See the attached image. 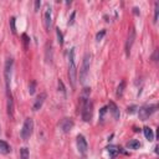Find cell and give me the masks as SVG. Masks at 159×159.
I'll return each instance as SVG.
<instances>
[{
	"mask_svg": "<svg viewBox=\"0 0 159 159\" xmlns=\"http://www.w3.org/2000/svg\"><path fill=\"white\" fill-rule=\"evenodd\" d=\"M46 61L51 64L52 62V46L47 45V49H46Z\"/></svg>",
	"mask_w": 159,
	"mask_h": 159,
	"instance_id": "cell-19",
	"label": "cell"
},
{
	"mask_svg": "<svg viewBox=\"0 0 159 159\" xmlns=\"http://www.w3.org/2000/svg\"><path fill=\"white\" fill-rule=\"evenodd\" d=\"M157 111V106L156 104H150V106H143L139 108V111H138V114H139V118L142 121H145L148 119L150 116H152L154 112Z\"/></svg>",
	"mask_w": 159,
	"mask_h": 159,
	"instance_id": "cell-6",
	"label": "cell"
},
{
	"mask_svg": "<svg viewBox=\"0 0 159 159\" xmlns=\"http://www.w3.org/2000/svg\"><path fill=\"white\" fill-rule=\"evenodd\" d=\"M9 152H10V145L5 140H0V153L8 154Z\"/></svg>",
	"mask_w": 159,
	"mask_h": 159,
	"instance_id": "cell-14",
	"label": "cell"
},
{
	"mask_svg": "<svg viewBox=\"0 0 159 159\" xmlns=\"http://www.w3.org/2000/svg\"><path fill=\"white\" fill-rule=\"evenodd\" d=\"M77 148H78V152L81 153L83 157L87 154V150H88V144H87L86 138L83 137L82 134H78L77 136Z\"/></svg>",
	"mask_w": 159,
	"mask_h": 159,
	"instance_id": "cell-7",
	"label": "cell"
},
{
	"mask_svg": "<svg viewBox=\"0 0 159 159\" xmlns=\"http://www.w3.org/2000/svg\"><path fill=\"white\" fill-rule=\"evenodd\" d=\"M133 10H134V14H136V15H138V14H139V11H138V9H137V8H134V9H133Z\"/></svg>",
	"mask_w": 159,
	"mask_h": 159,
	"instance_id": "cell-31",
	"label": "cell"
},
{
	"mask_svg": "<svg viewBox=\"0 0 159 159\" xmlns=\"http://www.w3.org/2000/svg\"><path fill=\"white\" fill-rule=\"evenodd\" d=\"M35 91H36V81H31L30 85H29V93L34 95Z\"/></svg>",
	"mask_w": 159,
	"mask_h": 159,
	"instance_id": "cell-21",
	"label": "cell"
},
{
	"mask_svg": "<svg viewBox=\"0 0 159 159\" xmlns=\"http://www.w3.org/2000/svg\"><path fill=\"white\" fill-rule=\"evenodd\" d=\"M106 149H107V152L110 153V156H111V157H116L117 154L119 153V148L117 147V145H108V147H107Z\"/></svg>",
	"mask_w": 159,
	"mask_h": 159,
	"instance_id": "cell-15",
	"label": "cell"
},
{
	"mask_svg": "<svg viewBox=\"0 0 159 159\" xmlns=\"http://www.w3.org/2000/svg\"><path fill=\"white\" fill-rule=\"evenodd\" d=\"M75 15H76V12H72V15H71V18H70V20H69V25H72L73 24V19H75Z\"/></svg>",
	"mask_w": 159,
	"mask_h": 159,
	"instance_id": "cell-29",
	"label": "cell"
},
{
	"mask_svg": "<svg viewBox=\"0 0 159 159\" xmlns=\"http://www.w3.org/2000/svg\"><path fill=\"white\" fill-rule=\"evenodd\" d=\"M58 90H60L62 93L66 95V90H65V85H64V82H62V80L58 78Z\"/></svg>",
	"mask_w": 159,
	"mask_h": 159,
	"instance_id": "cell-24",
	"label": "cell"
},
{
	"mask_svg": "<svg viewBox=\"0 0 159 159\" xmlns=\"http://www.w3.org/2000/svg\"><path fill=\"white\" fill-rule=\"evenodd\" d=\"M134 40H136V31H134V29L132 27L131 31H129L127 42H125V53H127V56H129V53H131V49H132V45L134 42Z\"/></svg>",
	"mask_w": 159,
	"mask_h": 159,
	"instance_id": "cell-8",
	"label": "cell"
},
{
	"mask_svg": "<svg viewBox=\"0 0 159 159\" xmlns=\"http://www.w3.org/2000/svg\"><path fill=\"white\" fill-rule=\"evenodd\" d=\"M10 26H11V31L12 34H16V26H15V18L10 19Z\"/></svg>",
	"mask_w": 159,
	"mask_h": 159,
	"instance_id": "cell-25",
	"label": "cell"
},
{
	"mask_svg": "<svg viewBox=\"0 0 159 159\" xmlns=\"http://www.w3.org/2000/svg\"><path fill=\"white\" fill-rule=\"evenodd\" d=\"M11 69H12V58H8L4 67V78H5L6 85V96L11 95L10 92V78H11Z\"/></svg>",
	"mask_w": 159,
	"mask_h": 159,
	"instance_id": "cell-5",
	"label": "cell"
},
{
	"mask_svg": "<svg viewBox=\"0 0 159 159\" xmlns=\"http://www.w3.org/2000/svg\"><path fill=\"white\" fill-rule=\"evenodd\" d=\"M134 110H136V106H132L131 108H128V112H129V113H133V112H134Z\"/></svg>",
	"mask_w": 159,
	"mask_h": 159,
	"instance_id": "cell-30",
	"label": "cell"
},
{
	"mask_svg": "<svg viewBox=\"0 0 159 159\" xmlns=\"http://www.w3.org/2000/svg\"><path fill=\"white\" fill-rule=\"evenodd\" d=\"M80 110H81V116L85 122H90L93 113V104H92L90 97L80 96Z\"/></svg>",
	"mask_w": 159,
	"mask_h": 159,
	"instance_id": "cell-1",
	"label": "cell"
},
{
	"mask_svg": "<svg viewBox=\"0 0 159 159\" xmlns=\"http://www.w3.org/2000/svg\"><path fill=\"white\" fill-rule=\"evenodd\" d=\"M60 125H61L62 131H64L65 133H67L73 127V121L71 119V118H65V119H62V122L60 123Z\"/></svg>",
	"mask_w": 159,
	"mask_h": 159,
	"instance_id": "cell-12",
	"label": "cell"
},
{
	"mask_svg": "<svg viewBox=\"0 0 159 159\" xmlns=\"http://www.w3.org/2000/svg\"><path fill=\"white\" fill-rule=\"evenodd\" d=\"M104 35H106V30H101V31H99V32H98V34H97V35H96V40H97V41H99V40H102Z\"/></svg>",
	"mask_w": 159,
	"mask_h": 159,
	"instance_id": "cell-26",
	"label": "cell"
},
{
	"mask_svg": "<svg viewBox=\"0 0 159 159\" xmlns=\"http://www.w3.org/2000/svg\"><path fill=\"white\" fill-rule=\"evenodd\" d=\"M127 147L129 149H138V148L140 147V143H139V140H137V139H132V140L128 142Z\"/></svg>",
	"mask_w": 159,
	"mask_h": 159,
	"instance_id": "cell-17",
	"label": "cell"
},
{
	"mask_svg": "<svg viewBox=\"0 0 159 159\" xmlns=\"http://www.w3.org/2000/svg\"><path fill=\"white\" fill-rule=\"evenodd\" d=\"M40 6H41V1H40V0H36V1H35V11H39Z\"/></svg>",
	"mask_w": 159,
	"mask_h": 159,
	"instance_id": "cell-28",
	"label": "cell"
},
{
	"mask_svg": "<svg viewBox=\"0 0 159 159\" xmlns=\"http://www.w3.org/2000/svg\"><path fill=\"white\" fill-rule=\"evenodd\" d=\"M106 112H107V107H103L101 110V112H99V119L101 121H103V117H104V114H106Z\"/></svg>",
	"mask_w": 159,
	"mask_h": 159,
	"instance_id": "cell-27",
	"label": "cell"
},
{
	"mask_svg": "<svg viewBox=\"0 0 159 159\" xmlns=\"http://www.w3.org/2000/svg\"><path fill=\"white\" fill-rule=\"evenodd\" d=\"M108 108H110V111H111V113H112V116H113V118L116 119V121H118L119 119V110H118V107H117V104L114 103V102H110V104H108Z\"/></svg>",
	"mask_w": 159,
	"mask_h": 159,
	"instance_id": "cell-13",
	"label": "cell"
},
{
	"mask_svg": "<svg viewBox=\"0 0 159 159\" xmlns=\"http://www.w3.org/2000/svg\"><path fill=\"white\" fill-rule=\"evenodd\" d=\"M56 35H57V41H58V44L62 45L64 44V36H62V32L60 31V29H56Z\"/></svg>",
	"mask_w": 159,
	"mask_h": 159,
	"instance_id": "cell-22",
	"label": "cell"
},
{
	"mask_svg": "<svg viewBox=\"0 0 159 159\" xmlns=\"http://www.w3.org/2000/svg\"><path fill=\"white\" fill-rule=\"evenodd\" d=\"M124 86H125V83H124L123 81L119 83V86L117 87V96H119V97H121V96L123 95V91H124Z\"/></svg>",
	"mask_w": 159,
	"mask_h": 159,
	"instance_id": "cell-20",
	"label": "cell"
},
{
	"mask_svg": "<svg viewBox=\"0 0 159 159\" xmlns=\"http://www.w3.org/2000/svg\"><path fill=\"white\" fill-rule=\"evenodd\" d=\"M143 132H144V137L147 138L149 142H152L154 139V134H153V131L150 129L149 127H144L143 128Z\"/></svg>",
	"mask_w": 159,
	"mask_h": 159,
	"instance_id": "cell-16",
	"label": "cell"
},
{
	"mask_svg": "<svg viewBox=\"0 0 159 159\" xmlns=\"http://www.w3.org/2000/svg\"><path fill=\"white\" fill-rule=\"evenodd\" d=\"M20 159H30V153L26 147H23L20 149Z\"/></svg>",
	"mask_w": 159,
	"mask_h": 159,
	"instance_id": "cell-18",
	"label": "cell"
},
{
	"mask_svg": "<svg viewBox=\"0 0 159 159\" xmlns=\"http://www.w3.org/2000/svg\"><path fill=\"white\" fill-rule=\"evenodd\" d=\"M158 16H159V3H156V9H154V24L158 23Z\"/></svg>",
	"mask_w": 159,
	"mask_h": 159,
	"instance_id": "cell-23",
	"label": "cell"
},
{
	"mask_svg": "<svg viewBox=\"0 0 159 159\" xmlns=\"http://www.w3.org/2000/svg\"><path fill=\"white\" fill-rule=\"evenodd\" d=\"M69 78L72 88H75L76 87V80H77L76 62H75V49H71L69 53Z\"/></svg>",
	"mask_w": 159,
	"mask_h": 159,
	"instance_id": "cell-2",
	"label": "cell"
},
{
	"mask_svg": "<svg viewBox=\"0 0 159 159\" xmlns=\"http://www.w3.org/2000/svg\"><path fill=\"white\" fill-rule=\"evenodd\" d=\"M44 25H45L46 31H49L50 25H51V8H50L49 5L46 6L45 12H44Z\"/></svg>",
	"mask_w": 159,
	"mask_h": 159,
	"instance_id": "cell-9",
	"label": "cell"
},
{
	"mask_svg": "<svg viewBox=\"0 0 159 159\" xmlns=\"http://www.w3.org/2000/svg\"><path fill=\"white\" fill-rule=\"evenodd\" d=\"M32 131H34V121H32L31 118H26V119H25V122H24V124H23L21 132H20V137H21V139L27 140L29 138L31 137Z\"/></svg>",
	"mask_w": 159,
	"mask_h": 159,
	"instance_id": "cell-4",
	"label": "cell"
},
{
	"mask_svg": "<svg viewBox=\"0 0 159 159\" xmlns=\"http://www.w3.org/2000/svg\"><path fill=\"white\" fill-rule=\"evenodd\" d=\"M45 99H46V93H41L40 96H37V98L35 99V103H34V106H32V111H39L41 107H42V104L45 102Z\"/></svg>",
	"mask_w": 159,
	"mask_h": 159,
	"instance_id": "cell-11",
	"label": "cell"
},
{
	"mask_svg": "<svg viewBox=\"0 0 159 159\" xmlns=\"http://www.w3.org/2000/svg\"><path fill=\"white\" fill-rule=\"evenodd\" d=\"M90 65H91V55L90 53H86L85 57H83V61H82V66H81V69H80V82L81 83L86 81V77L90 71Z\"/></svg>",
	"mask_w": 159,
	"mask_h": 159,
	"instance_id": "cell-3",
	"label": "cell"
},
{
	"mask_svg": "<svg viewBox=\"0 0 159 159\" xmlns=\"http://www.w3.org/2000/svg\"><path fill=\"white\" fill-rule=\"evenodd\" d=\"M6 110H8V116L12 119L14 118V99H12L11 95H9L6 98Z\"/></svg>",
	"mask_w": 159,
	"mask_h": 159,
	"instance_id": "cell-10",
	"label": "cell"
}]
</instances>
